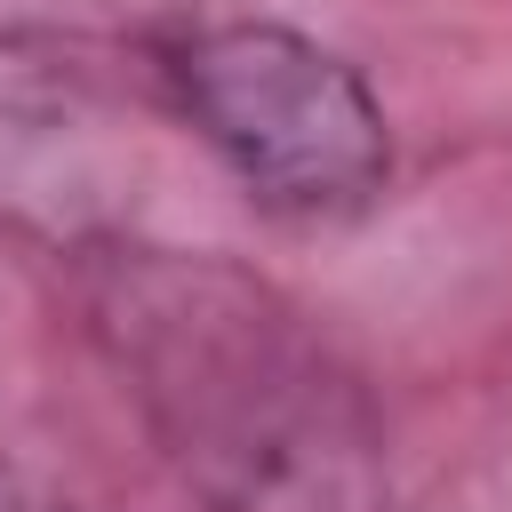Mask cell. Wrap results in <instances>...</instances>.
<instances>
[{
    "instance_id": "6da1fadb",
    "label": "cell",
    "mask_w": 512,
    "mask_h": 512,
    "mask_svg": "<svg viewBox=\"0 0 512 512\" xmlns=\"http://www.w3.org/2000/svg\"><path fill=\"white\" fill-rule=\"evenodd\" d=\"M88 320L208 512H384V440L352 368L240 264L112 248Z\"/></svg>"
},
{
    "instance_id": "7a4b0ae2",
    "label": "cell",
    "mask_w": 512,
    "mask_h": 512,
    "mask_svg": "<svg viewBox=\"0 0 512 512\" xmlns=\"http://www.w3.org/2000/svg\"><path fill=\"white\" fill-rule=\"evenodd\" d=\"M176 112L240 176L264 216L336 224L360 216L392 176V128L360 64L272 16L192 24L168 48Z\"/></svg>"
},
{
    "instance_id": "3957f363",
    "label": "cell",
    "mask_w": 512,
    "mask_h": 512,
    "mask_svg": "<svg viewBox=\"0 0 512 512\" xmlns=\"http://www.w3.org/2000/svg\"><path fill=\"white\" fill-rule=\"evenodd\" d=\"M0 512H64L56 496H40L32 480H16V472H0Z\"/></svg>"
}]
</instances>
